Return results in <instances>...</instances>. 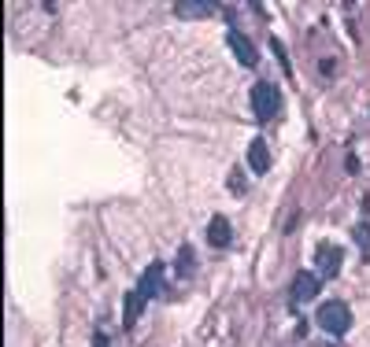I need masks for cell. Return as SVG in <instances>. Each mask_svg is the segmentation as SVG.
<instances>
[{
  "label": "cell",
  "instance_id": "10",
  "mask_svg": "<svg viewBox=\"0 0 370 347\" xmlns=\"http://www.w3.org/2000/svg\"><path fill=\"white\" fill-rule=\"evenodd\" d=\"M352 240H356V247H359V255L370 262V225L366 222H359L356 229H352Z\"/></svg>",
  "mask_w": 370,
  "mask_h": 347
},
{
  "label": "cell",
  "instance_id": "7",
  "mask_svg": "<svg viewBox=\"0 0 370 347\" xmlns=\"http://www.w3.org/2000/svg\"><path fill=\"white\" fill-rule=\"evenodd\" d=\"M315 292H318V277L315 274H296V281H293V303H308V300H315Z\"/></svg>",
  "mask_w": 370,
  "mask_h": 347
},
{
  "label": "cell",
  "instance_id": "15",
  "mask_svg": "<svg viewBox=\"0 0 370 347\" xmlns=\"http://www.w3.org/2000/svg\"><path fill=\"white\" fill-rule=\"evenodd\" d=\"M93 347H108V336H104V333H96V336H93Z\"/></svg>",
  "mask_w": 370,
  "mask_h": 347
},
{
  "label": "cell",
  "instance_id": "14",
  "mask_svg": "<svg viewBox=\"0 0 370 347\" xmlns=\"http://www.w3.org/2000/svg\"><path fill=\"white\" fill-rule=\"evenodd\" d=\"M345 167H348V174H359V159H356V155H348V159H345Z\"/></svg>",
  "mask_w": 370,
  "mask_h": 347
},
{
  "label": "cell",
  "instance_id": "3",
  "mask_svg": "<svg viewBox=\"0 0 370 347\" xmlns=\"http://www.w3.org/2000/svg\"><path fill=\"white\" fill-rule=\"evenodd\" d=\"M226 45H230V52L237 56L241 67H255V63H260V52H255V45H252L245 34H241L237 26H230V30H226Z\"/></svg>",
  "mask_w": 370,
  "mask_h": 347
},
{
  "label": "cell",
  "instance_id": "5",
  "mask_svg": "<svg viewBox=\"0 0 370 347\" xmlns=\"http://www.w3.org/2000/svg\"><path fill=\"white\" fill-rule=\"evenodd\" d=\"M163 262H149V270L141 274V285H137V292L144 295V300H152V295H159V288H163Z\"/></svg>",
  "mask_w": 370,
  "mask_h": 347
},
{
  "label": "cell",
  "instance_id": "11",
  "mask_svg": "<svg viewBox=\"0 0 370 347\" xmlns=\"http://www.w3.org/2000/svg\"><path fill=\"white\" fill-rule=\"evenodd\" d=\"M178 274H182V277L192 274V247H189V244L178 247Z\"/></svg>",
  "mask_w": 370,
  "mask_h": 347
},
{
  "label": "cell",
  "instance_id": "8",
  "mask_svg": "<svg viewBox=\"0 0 370 347\" xmlns=\"http://www.w3.org/2000/svg\"><path fill=\"white\" fill-rule=\"evenodd\" d=\"M230 237H233V233H230V222L222 218V214H215V218L207 222V244H212V247H226Z\"/></svg>",
  "mask_w": 370,
  "mask_h": 347
},
{
  "label": "cell",
  "instance_id": "6",
  "mask_svg": "<svg viewBox=\"0 0 370 347\" xmlns=\"http://www.w3.org/2000/svg\"><path fill=\"white\" fill-rule=\"evenodd\" d=\"M144 303H149V300H144L137 288H134V292H126V300H122V329H134V325H137Z\"/></svg>",
  "mask_w": 370,
  "mask_h": 347
},
{
  "label": "cell",
  "instance_id": "12",
  "mask_svg": "<svg viewBox=\"0 0 370 347\" xmlns=\"http://www.w3.org/2000/svg\"><path fill=\"white\" fill-rule=\"evenodd\" d=\"M207 11H212V4H204V0L200 4H178V15H185V19H200Z\"/></svg>",
  "mask_w": 370,
  "mask_h": 347
},
{
  "label": "cell",
  "instance_id": "2",
  "mask_svg": "<svg viewBox=\"0 0 370 347\" xmlns=\"http://www.w3.org/2000/svg\"><path fill=\"white\" fill-rule=\"evenodd\" d=\"M252 111H255V119H274L282 111V93L270 86V81H260V86L252 89Z\"/></svg>",
  "mask_w": 370,
  "mask_h": 347
},
{
  "label": "cell",
  "instance_id": "4",
  "mask_svg": "<svg viewBox=\"0 0 370 347\" xmlns=\"http://www.w3.org/2000/svg\"><path fill=\"white\" fill-rule=\"evenodd\" d=\"M315 259H318V274H323V277H337V274H341L345 252L337 244H318L315 247Z\"/></svg>",
  "mask_w": 370,
  "mask_h": 347
},
{
  "label": "cell",
  "instance_id": "1",
  "mask_svg": "<svg viewBox=\"0 0 370 347\" xmlns=\"http://www.w3.org/2000/svg\"><path fill=\"white\" fill-rule=\"evenodd\" d=\"M318 325H323L330 336H345L348 325H352V310H348V303H341V300L323 303V307H318Z\"/></svg>",
  "mask_w": 370,
  "mask_h": 347
},
{
  "label": "cell",
  "instance_id": "9",
  "mask_svg": "<svg viewBox=\"0 0 370 347\" xmlns=\"http://www.w3.org/2000/svg\"><path fill=\"white\" fill-rule=\"evenodd\" d=\"M248 167H252L255 174H267V170H270V152H267L263 141H252V144H248Z\"/></svg>",
  "mask_w": 370,
  "mask_h": 347
},
{
  "label": "cell",
  "instance_id": "13",
  "mask_svg": "<svg viewBox=\"0 0 370 347\" xmlns=\"http://www.w3.org/2000/svg\"><path fill=\"white\" fill-rule=\"evenodd\" d=\"M270 48H274V52H278V63H282V67L289 71V56H285V48H282V41H270Z\"/></svg>",
  "mask_w": 370,
  "mask_h": 347
}]
</instances>
